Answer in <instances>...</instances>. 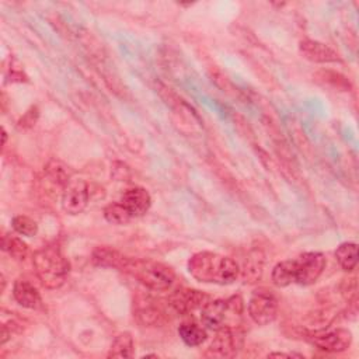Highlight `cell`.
Returning <instances> with one entry per match:
<instances>
[{
  "label": "cell",
  "mask_w": 359,
  "mask_h": 359,
  "mask_svg": "<svg viewBox=\"0 0 359 359\" xmlns=\"http://www.w3.org/2000/svg\"><path fill=\"white\" fill-rule=\"evenodd\" d=\"M188 272L203 283L230 285L237 280L240 266L230 257L212 251H199L188 259Z\"/></svg>",
  "instance_id": "1"
},
{
  "label": "cell",
  "mask_w": 359,
  "mask_h": 359,
  "mask_svg": "<svg viewBox=\"0 0 359 359\" xmlns=\"http://www.w3.org/2000/svg\"><path fill=\"white\" fill-rule=\"evenodd\" d=\"M32 265L41 283L46 289H57L70 272V264L57 245H46L32 255Z\"/></svg>",
  "instance_id": "2"
},
{
  "label": "cell",
  "mask_w": 359,
  "mask_h": 359,
  "mask_svg": "<svg viewBox=\"0 0 359 359\" xmlns=\"http://www.w3.org/2000/svg\"><path fill=\"white\" fill-rule=\"evenodd\" d=\"M122 272L133 276L143 286L156 292L167 290L175 279V273L168 265L143 258L128 257Z\"/></svg>",
  "instance_id": "3"
},
{
  "label": "cell",
  "mask_w": 359,
  "mask_h": 359,
  "mask_svg": "<svg viewBox=\"0 0 359 359\" xmlns=\"http://www.w3.org/2000/svg\"><path fill=\"white\" fill-rule=\"evenodd\" d=\"M244 310V302L240 294L227 299L209 300L201 313L203 325L209 330H219L223 327H238Z\"/></svg>",
  "instance_id": "4"
},
{
  "label": "cell",
  "mask_w": 359,
  "mask_h": 359,
  "mask_svg": "<svg viewBox=\"0 0 359 359\" xmlns=\"http://www.w3.org/2000/svg\"><path fill=\"white\" fill-rule=\"evenodd\" d=\"M248 314L258 325L271 324L278 316L276 296L265 287L254 290L248 300Z\"/></svg>",
  "instance_id": "5"
},
{
  "label": "cell",
  "mask_w": 359,
  "mask_h": 359,
  "mask_svg": "<svg viewBox=\"0 0 359 359\" xmlns=\"http://www.w3.org/2000/svg\"><path fill=\"white\" fill-rule=\"evenodd\" d=\"M294 261V283L313 285L325 269V257L318 251L303 252Z\"/></svg>",
  "instance_id": "6"
},
{
  "label": "cell",
  "mask_w": 359,
  "mask_h": 359,
  "mask_svg": "<svg viewBox=\"0 0 359 359\" xmlns=\"http://www.w3.org/2000/svg\"><path fill=\"white\" fill-rule=\"evenodd\" d=\"M243 345V332L238 327H223L216 330L206 355L219 358L234 356Z\"/></svg>",
  "instance_id": "7"
},
{
  "label": "cell",
  "mask_w": 359,
  "mask_h": 359,
  "mask_svg": "<svg viewBox=\"0 0 359 359\" xmlns=\"http://www.w3.org/2000/svg\"><path fill=\"white\" fill-rule=\"evenodd\" d=\"M307 339L325 352H344L351 346L352 334L346 328L318 330L307 334Z\"/></svg>",
  "instance_id": "8"
},
{
  "label": "cell",
  "mask_w": 359,
  "mask_h": 359,
  "mask_svg": "<svg viewBox=\"0 0 359 359\" xmlns=\"http://www.w3.org/2000/svg\"><path fill=\"white\" fill-rule=\"evenodd\" d=\"M88 199V184L81 178L70 180L62 191V209L69 215H79L87 208Z\"/></svg>",
  "instance_id": "9"
},
{
  "label": "cell",
  "mask_w": 359,
  "mask_h": 359,
  "mask_svg": "<svg viewBox=\"0 0 359 359\" xmlns=\"http://www.w3.org/2000/svg\"><path fill=\"white\" fill-rule=\"evenodd\" d=\"M209 302V296L205 294L201 290H195V289H188V287H182V289H177L175 292H172L168 297V304L170 307L177 311L178 314H189L195 310H202L203 306Z\"/></svg>",
  "instance_id": "10"
},
{
  "label": "cell",
  "mask_w": 359,
  "mask_h": 359,
  "mask_svg": "<svg viewBox=\"0 0 359 359\" xmlns=\"http://www.w3.org/2000/svg\"><path fill=\"white\" fill-rule=\"evenodd\" d=\"M300 55L313 63H337L342 62L339 53L327 43L314 39H303L299 43Z\"/></svg>",
  "instance_id": "11"
},
{
  "label": "cell",
  "mask_w": 359,
  "mask_h": 359,
  "mask_svg": "<svg viewBox=\"0 0 359 359\" xmlns=\"http://www.w3.org/2000/svg\"><path fill=\"white\" fill-rule=\"evenodd\" d=\"M121 202L129 210L132 217L144 215L151 206V196L146 188L133 187L123 192Z\"/></svg>",
  "instance_id": "12"
},
{
  "label": "cell",
  "mask_w": 359,
  "mask_h": 359,
  "mask_svg": "<svg viewBox=\"0 0 359 359\" xmlns=\"http://www.w3.org/2000/svg\"><path fill=\"white\" fill-rule=\"evenodd\" d=\"M13 296L15 302L25 307L36 310L42 307V297L38 289L27 279H17L13 286Z\"/></svg>",
  "instance_id": "13"
},
{
  "label": "cell",
  "mask_w": 359,
  "mask_h": 359,
  "mask_svg": "<svg viewBox=\"0 0 359 359\" xmlns=\"http://www.w3.org/2000/svg\"><path fill=\"white\" fill-rule=\"evenodd\" d=\"M156 90H157L158 95L164 100V102L167 104V107H170L171 109H174L177 114L185 115V116H188L191 121H192V119L199 121V116H198L196 111H195L185 100H182L178 94H175L170 87H167L165 84L157 81V83H156ZM199 122H201V121H199Z\"/></svg>",
  "instance_id": "14"
},
{
  "label": "cell",
  "mask_w": 359,
  "mask_h": 359,
  "mask_svg": "<svg viewBox=\"0 0 359 359\" xmlns=\"http://www.w3.org/2000/svg\"><path fill=\"white\" fill-rule=\"evenodd\" d=\"M264 262L265 257L261 250H251L244 261L243 268H240V275L244 283H255L261 279L264 272Z\"/></svg>",
  "instance_id": "15"
},
{
  "label": "cell",
  "mask_w": 359,
  "mask_h": 359,
  "mask_svg": "<svg viewBox=\"0 0 359 359\" xmlns=\"http://www.w3.org/2000/svg\"><path fill=\"white\" fill-rule=\"evenodd\" d=\"M126 259H128L126 255H123L118 250H114L107 245L94 248V251L91 254V261L94 265L102 266V268H115L119 271H122Z\"/></svg>",
  "instance_id": "16"
},
{
  "label": "cell",
  "mask_w": 359,
  "mask_h": 359,
  "mask_svg": "<svg viewBox=\"0 0 359 359\" xmlns=\"http://www.w3.org/2000/svg\"><path fill=\"white\" fill-rule=\"evenodd\" d=\"M70 172L66 165H63L60 161L52 160L49 164L45 167L43 171V181L50 185L52 188H60L62 191L65 189L66 184L70 181Z\"/></svg>",
  "instance_id": "17"
},
{
  "label": "cell",
  "mask_w": 359,
  "mask_h": 359,
  "mask_svg": "<svg viewBox=\"0 0 359 359\" xmlns=\"http://www.w3.org/2000/svg\"><path fill=\"white\" fill-rule=\"evenodd\" d=\"M178 335L182 339V342L188 346H199L208 338L206 330L194 321H185L180 324Z\"/></svg>",
  "instance_id": "18"
},
{
  "label": "cell",
  "mask_w": 359,
  "mask_h": 359,
  "mask_svg": "<svg viewBox=\"0 0 359 359\" xmlns=\"http://www.w3.org/2000/svg\"><path fill=\"white\" fill-rule=\"evenodd\" d=\"M335 258L344 271H353L358 264V244L352 241H345L339 244L335 250Z\"/></svg>",
  "instance_id": "19"
},
{
  "label": "cell",
  "mask_w": 359,
  "mask_h": 359,
  "mask_svg": "<svg viewBox=\"0 0 359 359\" xmlns=\"http://www.w3.org/2000/svg\"><path fill=\"white\" fill-rule=\"evenodd\" d=\"M271 279L278 287H285L294 283V261L286 259L278 262L272 269Z\"/></svg>",
  "instance_id": "20"
},
{
  "label": "cell",
  "mask_w": 359,
  "mask_h": 359,
  "mask_svg": "<svg viewBox=\"0 0 359 359\" xmlns=\"http://www.w3.org/2000/svg\"><path fill=\"white\" fill-rule=\"evenodd\" d=\"M314 79L320 84L332 87L334 90H339V91L351 90V83H349L348 77L338 72H334V70H320L314 74Z\"/></svg>",
  "instance_id": "21"
},
{
  "label": "cell",
  "mask_w": 359,
  "mask_h": 359,
  "mask_svg": "<svg viewBox=\"0 0 359 359\" xmlns=\"http://www.w3.org/2000/svg\"><path fill=\"white\" fill-rule=\"evenodd\" d=\"M108 358H132L133 356V338L129 332H122L115 337Z\"/></svg>",
  "instance_id": "22"
},
{
  "label": "cell",
  "mask_w": 359,
  "mask_h": 359,
  "mask_svg": "<svg viewBox=\"0 0 359 359\" xmlns=\"http://www.w3.org/2000/svg\"><path fill=\"white\" fill-rule=\"evenodd\" d=\"M102 213H104L105 220L112 224H126L133 219L132 215L129 213V210L125 208V205L121 201L108 203L104 208Z\"/></svg>",
  "instance_id": "23"
},
{
  "label": "cell",
  "mask_w": 359,
  "mask_h": 359,
  "mask_svg": "<svg viewBox=\"0 0 359 359\" xmlns=\"http://www.w3.org/2000/svg\"><path fill=\"white\" fill-rule=\"evenodd\" d=\"M1 248L8 252L14 259L22 261L28 255V245L17 236L4 234L1 240Z\"/></svg>",
  "instance_id": "24"
},
{
  "label": "cell",
  "mask_w": 359,
  "mask_h": 359,
  "mask_svg": "<svg viewBox=\"0 0 359 359\" xmlns=\"http://www.w3.org/2000/svg\"><path fill=\"white\" fill-rule=\"evenodd\" d=\"M136 318L143 325H157L163 321V313L154 306H142L136 310Z\"/></svg>",
  "instance_id": "25"
},
{
  "label": "cell",
  "mask_w": 359,
  "mask_h": 359,
  "mask_svg": "<svg viewBox=\"0 0 359 359\" xmlns=\"http://www.w3.org/2000/svg\"><path fill=\"white\" fill-rule=\"evenodd\" d=\"M11 226L21 236L32 237V236H35L38 233L36 222L34 219L28 217V216H24V215H18V216L13 217Z\"/></svg>",
  "instance_id": "26"
},
{
  "label": "cell",
  "mask_w": 359,
  "mask_h": 359,
  "mask_svg": "<svg viewBox=\"0 0 359 359\" xmlns=\"http://www.w3.org/2000/svg\"><path fill=\"white\" fill-rule=\"evenodd\" d=\"M36 118H38V109H36V107H32V108L24 115V118L20 121V126H22V128L32 126V125L35 123Z\"/></svg>",
  "instance_id": "27"
},
{
  "label": "cell",
  "mask_w": 359,
  "mask_h": 359,
  "mask_svg": "<svg viewBox=\"0 0 359 359\" xmlns=\"http://www.w3.org/2000/svg\"><path fill=\"white\" fill-rule=\"evenodd\" d=\"M268 356H276V358H303V355L294 353V352H290V353H286V352H272Z\"/></svg>",
  "instance_id": "28"
},
{
  "label": "cell",
  "mask_w": 359,
  "mask_h": 359,
  "mask_svg": "<svg viewBox=\"0 0 359 359\" xmlns=\"http://www.w3.org/2000/svg\"><path fill=\"white\" fill-rule=\"evenodd\" d=\"M6 139H7V133H6L4 128H3V144H6Z\"/></svg>",
  "instance_id": "29"
}]
</instances>
